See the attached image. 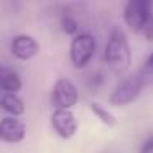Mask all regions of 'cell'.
I'll list each match as a JSON object with an SVG mask.
<instances>
[{"label": "cell", "mask_w": 153, "mask_h": 153, "mask_svg": "<svg viewBox=\"0 0 153 153\" xmlns=\"http://www.w3.org/2000/svg\"><path fill=\"white\" fill-rule=\"evenodd\" d=\"M104 59L115 74H125L128 71L132 64V50L125 33L120 28H114L110 31L104 50Z\"/></svg>", "instance_id": "1"}, {"label": "cell", "mask_w": 153, "mask_h": 153, "mask_svg": "<svg viewBox=\"0 0 153 153\" xmlns=\"http://www.w3.org/2000/svg\"><path fill=\"white\" fill-rule=\"evenodd\" d=\"M145 84H146V77L143 76L140 71L123 77V79L115 86V89L112 91V94L109 96V104L114 107L130 105V104H133L140 97Z\"/></svg>", "instance_id": "2"}, {"label": "cell", "mask_w": 153, "mask_h": 153, "mask_svg": "<svg viewBox=\"0 0 153 153\" xmlns=\"http://www.w3.org/2000/svg\"><path fill=\"white\" fill-rule=\"evenodd\" d=\"M153 15L152 0H130L123 7V22L127 28L135 35H142V30L148 18Z\"/></svg>", "instance_id": "3"}, {"label": "cell", "mask_w": 153, "mask_h": 153, "mask_svg": "<svg viewBox=\"0 0 153 153\" xmlns=\"http://www.w3.org/2000/svg\"><path fill=\"white\" fill-rule=\"evenodd\" d=\"M96 38L91 33H77L69 43V59L76 69H82L96 54Z\"/></svg>", "instance_id": "4"}, {"label": "cell", "mask_w": 153, "mask_h": 153, "mask_svg": "<svg viewBox=\"0 0 153 153\" xmlns=\"http://www.w3.org/2000/svg\"><path fill=\"white\" fill-rule=\"evenodd\" d=\"M51 100H53L54 109H64L71 110L79 102V91L76 84L68 77H59L53 86L51 92Z\"/></svg>", "instance_id": "5"}, {"label": "cell", "mask_w": 153, "mask_h": 153, "mask_svg": "<svg viewBox=\"0 0 153 153\" xmlns=\"http://www.w3.org/2000/svg\"><path fill=\"white\" fill-rule=\"evenodd\" d=\"M51 128L59 138L69 140L77 133V119L73 114V110H64V109H54L51 114Z\"/></svg>", "instance_id": "6"}, {"label": "cell", "mask_w": 153, "mask_h": 153, "mask_svg": "<svg viewBox=\"0 0 153 153\" xmlns=\"http://www.w3.org/2000/svg\"><path fill=\"white\" fill-rule=\"evenodd\" d=\"M10 53L15 59L27 63V61L38 56V53H40V43L31 35H27V33L15 35L10 41Z\"/></svg>", "instance_id": "7"}, {"label": "cell", "mask_w": 153, "mask_h": 153, "mask_svg": "<svg viewBox=\"0 0 153 153\" xmlns=\"http://www.w3.org/2000/svg\"><path fill=\"white\" fill-rule=\"evenodd\" d=\"M27 137V127L17 117L5 115L0 119V142L7 145H17L22 143Z\"/></svg>", "instance_id": "8"}, {"label": "cell", "mask_w": 153, "mask_h": 153, "mask_svg": "<svg viewBox=\"0 0 153 153\" xmlns=\"http://www.w3.org/2000/svg\"><path fill=\"white\" fill-rule=\"evenodd\" d=\"M23 87L20 74L7 64H0V91L4 94H18Z\"/></svg>", "instance_id": "9"}, {"label": "cell", "mask_w": 153, "mask_h": 153, "mask_svg": "<svg viewBox=\"0 0 153 153\" xmlns=\"http://www.w3.org/2000/svg\"><path fill=\"white\" fill-rule=\"evenodd\" d=\"M0 109L5 110L8 117H22L27 110L23 99L18 94H2L0 96Z\"/></svg>", "instance_id": "10"}, {"label": "cell", "mask_w": 153, "mask_h": 153, "mask_svg": "<svg viewBox=\"0 0 153 153\" xmlns=\"http://www.w3.org/2000/svg\"><path fill=\"white\" fill-rule=\"evenodd\" d=\"M91 112H92L94 115L99 119V122L104 123L105 127H109V128L117 127V119H115V115H114V114L110 112L107 107L100 105L99 102H92V104H91Z\"/></svg>", "instance_id": "11"}, {"label": "cell", "mask_w": 153, "mask_h": 153, "mask_svg": "<svg viewBox=\"0 0 153 153\" xmlns=\"http://www.w3.org/2000/svg\"><path fill=\"white\" fill-rule=\"evenodd\" d=\"M59 25H61V30H63L66 35H69V36H73V38L77 35L79 23H77V20L71 13H63V15H61Z\"/></svg>", "instance_id": "12"}, {"label": "cell", "mask_w": 153, "mask_h": 153, "mask_svg": "<svg viewBox=\"0 0 153 153\" xmlns=\"http://www.w3.org/2000/svg\"><path fill=\"white\" fill-rule=\"evenodd\" d=\"M140 73H142L143 76L146 77V81L153 77V53L148 54V58L145 59V63H143V66H142V69H140Z\"/></svg>", "instance_id": "13"}, {"label": "cell", "mask_w": 153, "mask_h": 153, "mask_svg": "<svg viewBox=\"0 0 153 153\" xmlns=\"http://www.w3.org/2000/svg\"><path fill=\"white\" fill-rule=\"evenodd\" d=\"M142 36L145 38L146 41H153V15L148 18V22H146L145 27H143Z\"/></svg>", "instance_id": "14"}, {"label": "cell", "mask_w": 153, "mask_h": 153, "mask_svg": "<svg viewBox=\"0 0 153 153\" xmlns=\"http://www.w3.org/2000/svg\"><path fill=\"white\" fill-rule=\"evenodd\" d=\"M138 153H153V135L148 140H145V143L142 145Z\"/></svg>", "instance_id": "15"}]
</instances>
